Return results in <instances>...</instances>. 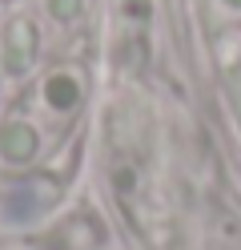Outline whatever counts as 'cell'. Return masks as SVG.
Returning a JSON list of instances; mask_svg holds the SVG:
<instances>
[{
  "label": "cell",
  "instance_id": "4",
  "mask_svg": "<svg viewBox=\"0 0 241 250\" xmlns=\"http://www.w3.org/2000/svg\"><path fill=\"white\" fill-rule=\"evenodd\" d=\"M93 12V0H44V17L56 28H80Z\"/></svg>",
  "mask_w": 241,
  "mask_h": 250
},
{
  "label": "cell",
  "instance_id": "1",
  "mask_svg": "<svg viewBox=\"0 0 241 250\" xmlns=\"http://www.w3.org/2000/svg\"><path fill=\"white\" fill-rule=\"evenodd\" d=\"M85 97H89V77L80 65H56L40 77L37 85V109L48 125L64 129L80 109H85ZM37 117V121H40Z\"/></svg>",
  "mask_w": 241,
  "mask_h": 250
},
{
  "label": "cell",
  "instance_id": "3",
  "mask_svg": "<svg viewBox=\"0 0 241 250\" xmlns=\"http://www.w3.org/2000/svg\"><path fill=\"white\" fill-rule=\"evenodd\" d=\"M37 53H40V33H37V21L32 17H12L0 33V73L8 81H20V77L32 73L37 65Z\"/></svg>",
  "mask_w": 241,
  "mask_h": 250
},
{
  "label": "cell",
  "instance_id": "2",
  "mask_svg": "<svg viewBox=\"0 0 241 250\" xmlns=\"http://www.w3.org/2000/svg\"><path fill=\"white\" fill-rule=\"evenodd\" d=\"M44 149V125L32 113H4L0 117V166L8 169H24L40 158Z\"/></svg>",
  "mask_w": 241,
  "mask_h": 250
}]
</instances>
